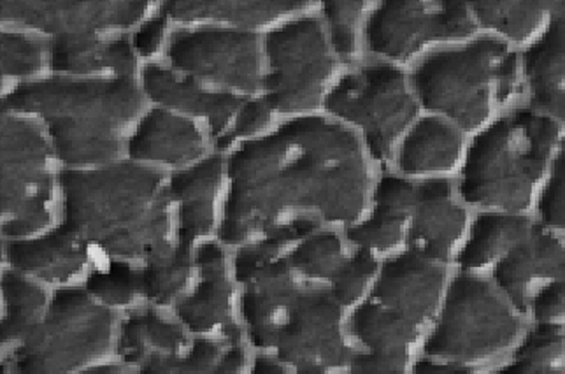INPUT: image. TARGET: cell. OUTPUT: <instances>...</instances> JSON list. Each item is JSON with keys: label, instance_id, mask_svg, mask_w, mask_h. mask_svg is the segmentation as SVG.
<instances>
[{"label": "cell", "instance_id": "cell-1", "mask_svg": "<svg viewBox=\"0 0 565 374\" xmlns=\"http://www.w3.org/2000/svg\"><path fill=\"white\" fill-rule=\"evenodd\" d=\"M228 190L216 239L296 243L367 215L382 169L356 133L326 113L279 120L227 151Z\"/></svg>", "mask_w": 565, "mask_h": 374}, {"label": "cell", "instance_id": "cell-2", "mask_svg": "<svg viewBox=\"0 0 565 374\" xmlns=\"http://www.w3.org/2000/svg\"><path fill=\"white\" fill-rule=\"evenodd\" d=\"M291 243L262 239L232 249L237 308L252 352L275 355L290 373H348L352 340L348 310L330 285L291 266Z\"/></svg>", "mask_w": 565, "mask_h": 374}, {"label": "cell", "instance_id": "cell-3", "mask_svg": "<svg viewBox=\"0 0 565 374\" xmlns=\"http://www.w3.org/2000/svg\"><path fill=\"white\" fill-rule=\"evenodd\" d=\"M62 224L107 260H159L177 246L168 172L121 159L62 174Z\"/></svg>", "mask_w": 565, "mask_h": 374}, {"label": "cell", "instance_id": "cell-4", "mask_svg": "<svg viewBox=\"0 0 565 374\" xmlns=\"http://www.w3.org/2000/svg\"><path fill=\"white\" fill-rule=\"evenodd\" d=\"M150 108L139 78H76L50 74L0 94V109L43 125L65 169L127 159L130 138Z\"/></svg>", "mask_w": 565, "mask_h": 374}, {"label": "cell", "instance_id": "cell-5", "mask_svg": "<svg viewBox=\"0 0 565 374\" xmlns=\"http://www.w3.org/2000/svg\"><path fill=\"white\" fill-rule=\"evenodd\" d=\"M565 129L519 103L472 133L457 177L463 203L478 211L535 215Z\"/></svg>", "mask_w": 565, "mask_h": 374}, {"label": "cell", "instance_id": "cell-6", "mask_svg": "<svg viewBox=\"0 0 565 374\" xmlns=\"http://www.w3.org/2000/svg\"><path fill=\"white\" fill-rule=\"evenodd\" d=\"M409 74L422 109L469 136L525 100L522 50L484 32L428 53Z\"/></svg>", "mask_w": 565, "mask_h": 374}, {"label": "cell", "instance_id": "cell-7", "mask_svg": "<svg viewBox=\"0 0 565 374\" xmlns=\"http://www.w3.org/2000/svg\"><path fill=\"white\" fill-rule=\"evenodd\" d=\"M475 211L455 180H412L380 172L367 215L347 228L348 242L377 258L418 252L454 266Z\"/></svg>", "mask_w": 565, "mask_h": 374}, {"label": "cell", "instance_id": "cell-8", "mask_svg": "<svg viewBox=\"0 0 565 374\" xmlns=\"http://www.w3.org/2000/svg\"><path fill=\"white\" fill-rule=\"evenodd\" d=\"M529 325L492 278L454 267L413 374H497Z\"/></svg>", "mask_w": 565, "mask_h": 374}, {"label": "cell", "instance_id": "cell-9", "mask_svg": "<svg viewBox=\"0 0 565 374\" xmlns=\"http://www.w3.org/2000/svg\"><path fill=\"white\" fill-rule=\"evenodd\" d=\"M0 157L2 239H26L61 224L65 168L43 125L0 109Z\"/></svg>", "mask_w": 565, "mask_h": 374}, {"label": "cell", "instance_id": "cell-10", "mask_svg": "<svg viewBox=\"0 0 565 374\" xmlns=\"http://www.w3.org/2000/svg\"><path fill=\"white\" fill-rule=\"evenodd\" d=\"M121 313L97 301L85 285L53 289L43 322L2 359L6 373H85L115 359Z\"/></svg>", "mask_w": 565, "mask_h": 374}, {"label": "cell", "instance_id": "cell-11", "mask_svg": "<svg viewBox=\"0 0 565 374\" xmlns=\"http://www.w3.org/2000/svg\"><path fill=\"white\" fill-rule=\"evenodd\" d=\"M323 113L356 133L377 168L392 165L398 142L424 109L403 65L364 56L344 67Z\"/></svg>", "mask_w": 565, "mask_h": 374}, {"label": "cell", "instance_id": "cell-12", "mask_svg": "<svg viewBox=\"0 0 565 374\" xmlns=\"http://www.w3.org/2000/svg\"><path fill=\"white\" fill-rule=\"evenodd\" d=\"M266 78L262 97L279 120L323 113L344 64L320 14L294 18L264 34Z\"/></svg>", "mask_w": 565, "mask_h": 374}, {"label": "cell", "instance_id": "cell-13", "mask_svg": "<svg viewBox=\"0 0 565 374\" xmlns=\"http://www.w3.org/2000/svg\"><path fill=\"white\" fill-rule=\"evenodd\" d=\"M487 276L529 323L565 322V237L537 216H519Z\"/></svg>", "mask_w": 565, "mask_h": 374}, {"label": "cell", "instance_id": "cell-14", "mask_svg": "<svg viewBox=\"0 0 565 374\" xmlns=\"http://www.w3.org/2000/svg\"><path fill=\"white\" fill-rule=\"evenodd\" d=\"M466 0H376L364 32V55L406 70L428 53L478 34Z\"/></svg>", "mask_w": 565, "mask_h": 374}, {"label": "cell", "instance_id": "cell-15", "mask_svg": "<svg viewBox=\"0 0 565 374\" xmlns=\"http://www.w3.org/2000/svg\"><path fill=\"white\" fill-rule=\"evenodd\" d=\"M162 62L214 90L260 97L266 78L264 35L227 26H174Z\"/></svg>", "mask_w": 565, "mask_h": 374}, {"label": "cell", "instance_id": "cell-16", "mask_svg": "<svg viewBox=\"0 0 565 374\" xmlns=\"http://www.w3.org/2000/svg\"><path fill=\"white\" fill-rule=\"evenodd\" d=\"M160 8L162 0H0V26L47 40L115 38L134 34Z\"/></svg>", "mask_w": 565, "mask_h": 374}, {"label": "cell", "instance_id": "cell-17", "mask_svg": "<svg viewBox=\"0 0 565 374\" xmlns=\"http://www.w3.org/2000/svg\"><path fill=\"white\" fill-rule=\"evenodd\" d=\"M195 281L172 306V314L192 335H214L246 341L237 308V284L232 273L231 249L218 239L199 243L193 249Z\"/></svg>", "mask_w": 565, "mask_h": 374}, {"label": "cell", "instance_id": "cell-18", "mask_svg": "<svg viewBox=\"0 0 565 374\" xmlns=\"http://www.w3.org/2000/svg\"><path fill=\"white\" fill-rule=\"evenodd\" d=\"M454 266L418 252L382 258L369 299L427 338L441 310Z\"/></svg>", "mask_w": 565, "mask_h": 374}, {"label": "cell", "instance_id": "cell-19", "mask_svg": "<svg viewBox=\"0 0 565 374\" xmlns=\"http://www.w3.org/2000/svg\"><path fill=\"white\" fill-rule=\"evenodd\" d=\"M142 90L153 106L171 109L206 125L216 148H222L243 104L249 97L214 90L189 74L172 70L166 62H146L139 74Z\"/></svg>", "mask_w": 565, "mask_h": 374}, {"label": "cell", "instance_id": "cell-20", "mask_svg": "<svg viewBox=\"0 0 565 374\" xmlns=\"http://www.w3.org/2000/svg\"><path fill=\"white\" fill-rule=\"evenodd\" d=\"M216 151V141L206 125L150 104L130 138L127 159L172 174Z\"/></svg>", "mask_w": 565, "mask_h": 374}, {"label": "cell", "instance_id": "cell-21", "mask_svg": "<svg viewBox=\"0 0 565 374\" xmlns=\"http://www.w3.org/2000/svg\"><path fill=\"white\" fill-rule=\"evenodd\" d=\"M157 306H136L125 311L118 325L115 359L130 371L145 374H178L181 359L192 346V334L172 314Z\"/></svg>", "mask_w": 565, "mask_h": 374}, {"label": "cell", "instance_id": "cell-22", "mask_svg": "<svg viewBox=\"0 0 565 374\" xmlns=\"http://www.w3.org/2000/svg\"><path fill=\"white\" fill-rule=\"evenodd\" d=\"M95 249L70 225L58 224L39 236L2 239V263L23 275L43 281L52 289L76 281L97 264Z\"/></svg>", "mask_w": 565, "mask_h": 374}, {"label": "cell", "instance_id": "cell-23", "mask_svg": "<svg viewBox=\"0 0 565 374\" xmlns=\"http://www.w3.org/2000/svg\"><path fill=\"white\" fill-rule=\"evenodd\" d=\"M172 203L177 207V237L198 246L216 234L227 197V153L216 151L207 159L169 174Z\"/></svg>", "mask_w": 565, "mask_h": 374}, {"label": "cell", "instance_id": "cell-24", "mask_svg": "<svg viewBox=\"0 0 565 374\" xmlns=\"http://www.w3.org/2000/svg\"><path fill=\"white\" fill-rule=\"evenodd\" d=\"M171 25H216L267 34L294 18L318 13V0H162Z\"/></svg>", "mask_w": 565, "mask_h": 374}, {"label": "cell", "instance_id": "cell-25", "mask_svg": "<svg viewBox=\"0 0 565 374\" xmlns=\"http://www.w3.org/2000/svg\"><path fill=\"white\" fill-rule=\"evenodd\" d=\"M469 133L434 113H422L398 142L388 171L412 180H457Z\"/></svg>", "mask_w": 565, "mask_h": 374}, {"label": "cell", "instance_id": "cell-26", "mask_svg": "<svg viewBox=\"0 0 565 374\" xmlns=\"http://www.w3.org/2000/svg\"><path fill=\"white\" fill-rule=\"evenodd\" d=\"M142 65L132 34L52 40L53 74L76 78H139Z\"/></svg>", "mask_w": 565, "mask_h": 374}, {"label": "cell", "instance_id": "cell-27", "mask_svg": "<svg viewBox=\"0 0 565 374\" xmlns=\"http://www.w3.org/2000/svg\"><path fill=\"white\" fill-rule=\"evenodd\" d=\"M478 31L525 50L565 18V0H466Z\"/></svg>", "mask_w": 565, "mask_h": 374}, {"label": "cell", "instance_id": "cell-28", "mask_svg": "<svg viewBox=\"0 0 565 374\" xmlns=\"http://www.w3.org/2000/svg\"><path fill=\"white\" fill-rule=\"evenodd\" d=\"M525 103L565 129V18L522 50Z\"/></svg>", "mask_w": 565, "mask_h": 374}, {"label": "cell", "instance_id": "cell-29", "mask_svg": "<svg viewBox=\"0 0 565 374\" xmlns=\"http://www.w3.org/2000/svg\"><path fill=\"white\" fill-rule=\"evenodd\" d=\"M2 320H0V346L2 353L13 352L17 346L41 325L52 302V287L32 276L23 275L13 267L2 271Z\"/></svg>", "mask_w": 565, "mask_h": 374}, {"label": "cell", "instance_id": "cell-30", "mask_svg": "<svg viewBox=\"0 0 565 374\" xmlns=\"http://www.w3.org/2000/svg\"><path fill=\"white\" fill-rule=\"evenodd\" d=\"M52 71V40L35 32L0 26L2 92L47 78Z\"/></svg>", "mask_w": 565, "mask_h": 374}, {"label": "cell", "instance_id": "cell-31", "mask_svg": "<svg viewBox=\"0 0 565 374\" xmlns=\"http://www.w3.org/2000/svg\"><path fill=\"white\" fill-rule=\"evenodd\" d=\"M355 246L348 242L341 228H318L308 236L300 237L287 248L291 266L309 280L320 284H334L353 255Z\"/></svg>", "mask_w": 565, "mask_h": 374}, {"label": "cell", "instance_id": "cell-32", "mask_svg": "<svg viewBox=\"0 0 565 374\" xmlns=\"http://www.w3.org/2000/svg\"><path fill=\"white\" fill-rule=\"evenodd\" d=\"M178 243L171 254L159 260L142 264V297L148 304L157 308H172L195 281V246L177 237Z\"/></svg>", "mask_w": 565, "mask_h": 374}, {"label": "cell", "instance_id": "cell-33", "mask_svg": "<svg viewBox=\"0 0 565 374\" xmlns=\"http://www.w3.org/2000/svg\"><path fill=\"white\" fill-rule=\"evenodd\" d=\"M497 374H565V322L531 323Z\"/></svg>", "mask_w": 565, "mask_h": 374}, {"label": "cell", "instance_id": "cell-34", "mask_svg": "<svg viewBox=\"0 0 565 374\" xmlns=\"http://www.w3.org/2000/svg\"><path fill=\"white\" fill-rule=\"evenodd\" d=\"M376 0H318V14L344 64L364 58V32Z\"/></svg>", "mask_w": 565, "mask_h": 374}, {"label": "cell", "instance_id": "cell-35", "mask_svg": "<svg viewBox=\"0 0 565 374\" xmlns=\"http://www.w3.org/2000/svg\"><path fill=\"white\" fill-rule=\"evenodd\" d=\"M85 289L107 308L125 313L145 302L141 266L127 260L97 263L85 278Z\"/></svg>", "mask_w": 565, "mask_h": 374}, {"label": "cell", "instance_id": "cell-36", "mask_svg": "<svg viewBox=\"0 0 565 374\" xmlns=\"http://www.w3.org/2000/svg\"><path fill=\"white\" fill-rule=\"evenodd\" d=\"M380 264H382V258H377L367 249L355 246L343 271L339 273L332 284V292L348 311L355 308L367 296L369 290L373 287Z\"/></svg>", "mask_w": 565, "mask_h": 374}, {"label": "cell", "instance_id": "cell-37", "mask_svg": "<svg viewBox=\"0 0 565 374\" xmlns=\"http://www.w3.org/2000/svg\"><path fill=\"white\" fill-rule=\"evenodd\" d=\"M535 216L565 237V132Z\"/></svg>", "mask_w": 565, "mask_h": 374}, {"label": "cell", "instance_id": "cell-38", "mask_svg": "<svg viewBox=\"0 0 565 374\" xmlns=\"http://www.w3.org/2000/svg\"><path fill=\"white\" fill-rule=\"evenodd\" d=\"M279 118L276 117V113L273 111L269 104L266 103L264 97H249L246 103L243 104L239 115H237L234 127L228 132L227 138L223 141L220 151L227 153L228 150L239 145V142L248 141V139L258 138L262 133L269 132Z\"/></svg>", "mask_w": 565, "mask_h": 374}, {"label": "cell", "instance_id": "cell-39", "mask_svg": "<svg viewBox=\"0 0 565 374\" xmlns=\"http://www.w3.org/2000/svg\"><path fill=\"white\" fill-rule=\"evenodd\" d=\"M232 343H246V341L223 340L214 335H193L192 346L181 359L178 374H218L223 355Z\"/></svg>", "mask_w": 565, "mask_h": 374}, {"label": "cell", "instance_id": "cell-40", "mask_svg": "<svg viewBox=\"0 0 565 374\" xmlns=\"http://www.w3.org/2000/svg\"><path fill=\"white\" fill-rule=\"evenodd\" d=\"M172 25L168 17H163L162 11L150 18L148 22L142 23L138 31L132 34L134 47L141 56V61L157 62L162 61L163 50L168 44L169 32Z\"/></svg>", "mask_w": 565, "mask_h": 374}, {"label": "cell", "instance_id": "cell-41", "mask_svg": "<svg viewBox=\"0 0 565 374\" xmlns=\"http://www.w3.org/2000/svg\"><path fill=\"white\" fill-rule=\"evenodd\" d=\"M249 373L253 374H288V370L278 357L270 353L253 352L252 366Z\"/></svg>", "mask_w": 565, "mask_h": 374}]
</instances>
